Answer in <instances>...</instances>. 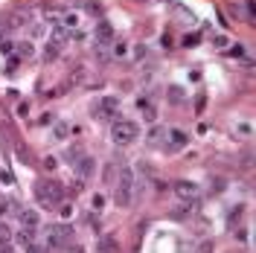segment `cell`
<instances>
[{"mask_svg": "<svg viewBox=\"0 0 256 253\" xmlns=\"http://www.w3.org/2000/svg\"><path fill=\"white\" fill-rule=\"evenodd\" d=\"M134 195H137V175L134 169L123 163L120 166V175H117V190H114V198L120 207H131L134 204Z\"/></svg>", "mask_w": 256, "mask_h": 253, "instance_id": "1", "label": "cell"}, {"mask_svg": "<svg viewBox=\"0 0 256 253\" xmlns=\"http://www.w3.org/2000/svg\"><path fill=\"white\" fill-rule=\"evenodd\" d=\"M35 198L41 201V207L53 210V207H59L64 201V190L56 181H35Z\"/></svg>", "mask_w": 256, "mask_h": 253, "instance_id": "2", "label": "cell"}, {"mask_svg": "<svg viewBox=\"0 0 256 253\" xmlns=\"http://www.w3.org/2000/svg\"><path fill=\"white\" fill-rule=\"evenodd\" d=\"M111 137H114V143L128 146V143H134V140L140 137V126L131 123V120H117V123L111 126Z\"/></svg>", "mask_w": 256, "mask_h": 253, "instance_id": "3", "label": "cell"}, {"mask_svg": "<svg viewBox=\"0 0 256 253\" xmlns=\"http://www.w3.org/2000/svg\"><path fill=\"white\" fill-rule=\"evenodd\" d=\"M73 245V230L67 227V224H53L50 230H47V248L50 251H64V248H70Z\"/></svg>", "mask_w": 256, "mask_h": 253, "instance_id": "4", "label": "cell"}, {"mask_svg": "<svg viewBox=\"0 0 256 253\" xmlns=\"http://www.w3.org/2000/svg\"><path fill=\"white\" fill-rule=\"evenodd\" d=\"M90 111H93V117H99V120H111V117L120 114V99H117V96H102V99L93 102Z\"/></svg>", "mask_w": 256, "mask_h": 253, "instance_id": "5", "label": "cell"}, {"mask_svg": "<svg viewBox=\"0 0 256 253\" xmlns=\"http://www.w3.org/2000/svg\"><path fill=\"white\" fill-rule=\"evenodd\" d=\"M172 190H175V195H178L184 204H192V207H195V204L201 201V187H198V184H192V181H178Z\"/></svg>", "mask_w": 256, "mask_h": 253, "instance_id": "6", "label": "cell"}, {"mask_svg": "<svg viewBox=\"0 0 256 253\" xmlns=\"http://www.w3.org/2000/svg\"><path fill=\"white\" fill-rule=\"evenodd\" d=\"M93 44H96V50H105V47L114 44V26L108 21L96 23V29H93Z\"/></svg>", "mask_w": 256, "mask_h": 253, "instance_id": "7", "label": "cell"}, {"mask_svg": "<svg viewBox=\"0 0 256 253\" xmlns=\"http://www.w3.org/2000/svg\"><path fill=\"white\" fill-rule=\"evenodd\" d=\"M70 134H73V126H70V123H64V120H56V123H53V131H50V137H53L56 143H64Z\"/></svg>", "mask_w": 256, "mask_h": 253, "instance_id": "8", "label": "cell"}, {"mask_svg": "<svg viewBox=\"0 0 256 253\" xmlns=\"http://www.w3.org/2000/svg\"><path fill=\"white\" fill-rule=\"evenodd\" d=\"M93 172H96V160H93V157H85V154H82V157L76 160V175H79L82 181H87V178H90Z\"/></svg>", "mask_w": 256, "mask_h": 253, "instance_id": "9", "label": "cell"}, {"mask_svg": "<svg viewBox=\"0 0 256 253\" xmlns=\"http://www.w3.org/2000/svg\"><path fill=\"white\" fill-rule=\"evenodd\" d=\"M96 251L99 253H120V242H117V239H114V236H99V239H96Z\"/></svg>", "mask_w": 256, "mask_h": 253, "instance_id": "10", "label": "cell"}, {"mask_svg": "<svg viewBox=\"0 0 256 253\" xmlns=\"http://www.w3.org/2000/svg\"><path fill=\"white\" fill-rule=\"evenodd\" d=\"M137 111L143 114V120H146V123H154V120H157V108L151 105L149 99H137Z\"/></svg>", "mask_w": 256, "mask_h": 253, "instance_id": "11", "label": "cell"}, {"mask_svg": "<svg viewBox=\"0 0 256 253\" xmlns=\"http://www.w3.org/2000/svg\"><path fill=\"white\" fill-rule=\"evenodd\" d=\"M166 137H169V143H172V148H184L187 143H190V137L181 131V128H169L166 131Z\"/></svg>", "mask_w": 256, "mask_h": 253, "instance_id": "12", "label": "cell"}, {"mask_svg": "<svg viewBox=\"0 0 256 253\" xmlns=\"http://www.w3.org/2000/svg\"><path fill=\"white\" fill-rule=\"evenodd\" d=\"M38 221H41V218H38V212L35 210H23L21 212V224L23 227H38Z\"/></svg>", "mask_w": 256, "mask_h": 253, "instance_id": "13", "label": "cell"}, {"mask_svg": "<svg viewBox=\"0 0 256 253\" xmlns=\"http://www.w3.org/2000/svg\"><path fill=\"white\" fill-rule=\"evenodd\" d=\"M18 53H21V59H32V56H35L32 41H21V44H18Z\"/></svg>", "mask_w": 256, "mask_h": 253, "instance_id": "14", "label": "cell"}, {"mask_svg": "<svg viewBox=\"0 0 256 253\" xmlns=\"http://www.w3.org/2000/svg\"><path fill=\"white\" fill-rule=\"evenodd\" d=\"M59 53H62V41H56V38H53V41L47 44V50H44V56H47V59H56Z\"/></svg>", "mask_w": 256, "mask_h": 253, "instance_id": "15", "label": "cell"}, {"mask_svg": "<svg viewBox=\"0 0 256 253\" xmlns=\"http://www.w3.org/2000/svg\"><path fill=\"white\" fill-rule=\"evenodd\" d=\"M111 47H114V59H126L128 56V44H111Z\"/></svg>", "mask_w": 256, "mask_h": 253, "instance_id": "16", "label": "cell"}, {"mask_svg": "<svg viewBox=\"0 0 256 253\" xmlns=\"http://www.w3.org/2000/svg\"><path fill=\"white\" fill-rule=\"evenodd\" d=\"M23 251H26V253H47V248H41V245H38V239H35V242L23 245Z\"/></svg>", "mask_w": 256, "mask_h": 253, "instance_id": "17", "label": "cell"}, {"mask_svg": "<svg viewBox=\"0 0 256 253\" xmlns=\"http://www.w3.org/2000/svg\"><path fill=\"white\" fill-rule=\"evenodd\" d=\"M160 137H166V128H151V131H149L151 143H160Z\"/></svg>", "mask_w": 256, "mask_h": 253, "instance_id": "18", "label": "cell"}, {"mask_svg": "<svg viewBox=\"0 0 256 253\" xmlns=\"http://www.w3.org/2000/svg\"><path fill=\"white\" fill-rule=\"evenodd\" d=\"M9 239H12V230L0 221V245H9Z\"/></svg>", "mask_w": 256, "mask_h": 253, "instance_id": "19", "label": "cell"}, {"mask_svg": "<svg viewBox=\"0 0 256 253\" xmlns=\"http://www.w3.org/2000/svg\"><path fill=\"white\" fill-rule=\"evenodd\" d=\"M0 184H6V187H12V184H15V178H12V172H9V169H0Z\"/></svg>", "mask_w": 256, "mask_h": 253, "instance_id": "20", "label": "cell"}, {"mask_svg": "<svg viewBox=\"0 0 256 253\" xmlns=\"http://www.w3.org/2000/svg\"><path fill=\"white\" fill-rule=\"evenodd\" d=\"M213 44L218 50H224V47H230V38H227V35H213Z\"/></svg>", "mask_w": 256, "mask_h": 253, "instance_id": "21", "label": "cell"}, {"mask_svg": "<svg viewBox=\"0 0 256 253\" xmlns=\"http://www.w3.org/2000/svg\"><path fill=\"white\" fill-rule=\"evenodd\" d=\"M59 212H62V218H70V215H73V207H70V204H59Z\"/></svg>", "mask_w": 256, "mask_h": 253, "instance_id": "22", "label": "cell"}, {"mask_svg": "<svg viewBox=\"0 0 256 253\" xmlns=\"http://www.w3.org/2000/svg\"><path fill=\"white\" fill-rule=\"evenodd\" d=\"M90 204H93V210H102V207H105V198H102V195H93Z\"/></svg>", "mask_w": 256, "mask_h": 253, "instance_id": "23", "label": "cell"}, {"mask_svg": "<svg viewBox=\"0 0 256 253\" xmlns=\"http://www.w3.org/2000/svg\"><path fill=\"white\" fill-rule=\"evenodd\" d=\"M195 253H213V242H210V239H207V242H201Z\"/></svg>", "mask_w": 256, "mask_h": 253, "instance_id": "24", "label": "cell"}, {"mask_svg": "<svg viewBox=\"0 0 256 253\" xmlns=\"http://www.w3.org/2000/svg\"><path fill=\"white\" fill-rule=\"evenodd\" d=\"M56 166H59V163H56V157H44V169H47V172H53Z\"/></svg>", "mask_w": 256, "mask_h": 253, "instance_id": "25", "label": "cell"}, {"mask_svg": "<svg viewBox=\"0 0 256 253\" xmlns=\"http://www.w3.org/2000/svg\"><path fill=\"white\" fill-rule=\"evenodd\" d=\"M87 12H90V15H99V12H102V6H99V3H87Z\"/></svg>", "mask_w": 256, "mask_h": 253, "instance_id": "26", "label": "cell"}, {"mask_svg": "<svg viewBox=\"0 0 256 253\" xmlns=\"http://www.w3.org/2000/svg\"><path fill=\"white\" fill-rule=\"evenodd\" d=\"M248 18L256 21V9H254V0H248Z\"/></svg>", "mask_w": 256, "mask_h": 253, "instance_id": "27", "label": "cell"}, {"mask_svg": "<svg viewBox=\"0 0 256 253\" xmlns=\"http://www.w3.org/2000/svg\"><path fill=\"white\" fill-rule=\"evenodd\" d=\"M53 123H56V120H53V114H44V117H41V126H53Z\"/></svg>", "mask_w": 256, "mask_h": 253, "instance_id": "28", "label": "cell"}, {"mask_svg": "<svg viewBox=\"0 0 256 253\" xmlns=\"http://www.w3.org/2000/svg\"><path fill=\"white\" fill-rule=\"evenodd\" d=\"M134 56H137V59H146V47H143V44H140V47H137V50H134Z\"/></svg>", "mask_w": 256, "mask_h": 253, "instance_id": "29", "label": "cell"}, {"mask_svg": "<svg viewBox=\"0 0 256 253\" xmlns=\"http://www.w3.org/2000/svg\"><path fill=\"white\" fill-rule=\"evenodd\" d=\"M0 53H12V44H9V41H0Z\"/></svg>", "mask_w": 256, "mask_h": 253, "instance_id": "30", "label": "cell"}, {"mask_svg": "<svg viewBox=\"0 0 256 253\" xmlns=\"http://www.w3.org/2000/svg\"><path fill=\"white\" fill-rule=\"evenodd\" d=\"M18 114H21V117H26V114H29V105H26V102H23V105H18Z\"/></svg>", "mask_w": 256, "mask_h": 253, "instance_id": "31", "label": "cell"}, {"mask_svg": "<svg viewBox=\"0 0 256 253\" xmlns=\"http://www.w3.org/2000/svg\"><path fill=\"white\" fill-rule=\"evenodd\" d=\"M0 253H12V251H9V248H6V245H0Z\"/></svg>", "mask_w": 256, "mask_h": 253, "instance_id": "32", "label": "cell"}]
</instances>
